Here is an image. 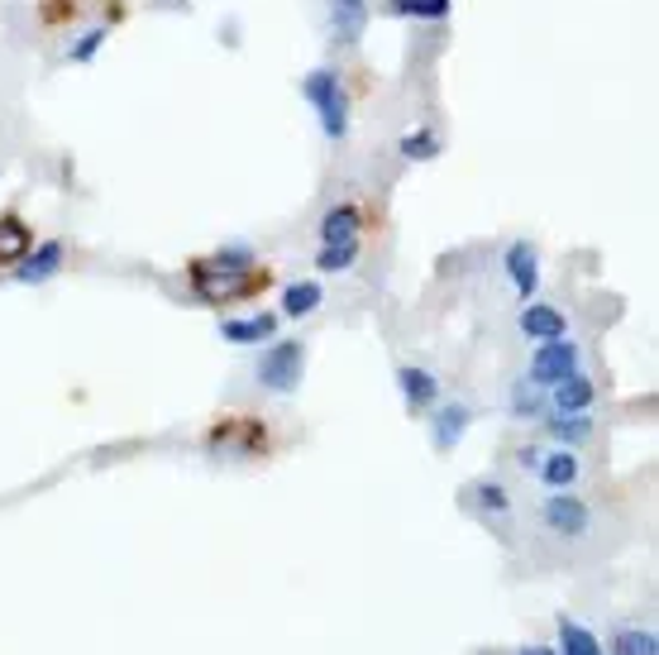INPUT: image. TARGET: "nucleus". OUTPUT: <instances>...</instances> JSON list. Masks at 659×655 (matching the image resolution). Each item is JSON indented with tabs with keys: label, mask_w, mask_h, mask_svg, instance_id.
<instances>
[{
	"label": "nucleus",
	"mask_w": 659,
	"mask_h": 655,
	"mask_svg": "<svg viewBox=\"0 0 659 655\" xmlns=\"http://www.w3.org/2000/svg\"><path fill=\"white\" fill-rule=\"evenodd\" d=\"M550 393V407L555 411H588L592 403H598V388H592V378L578 369V374H569V378H559L555 388H545Z\"/></svg>",
	"instance_id": "obj_13"
},
{
	"label": "nucleus",
	"mask_w": 659,
	"mask_h": 655,
	"mask_svg": "<svg viewBox=\"0 0 659 655\" xmlns=\"http://www.w3.org/2000/svg\"><path fill=\"white\" fill-rule=\"evenodd\" d=\"M540 393H545V388H536V383H530V378H521L517 388H511V411H517L521 421L540 417V411H545V397H540Z\"/></svg>",
	"instance_id": "obj_26"
},
{
	"label": "nucleus",
	"mask_w": 659,
	"mask_h": 655,
	"mask_svg": "<svg viewBox=\"0 0 659 655\" xmlns=\"http://www.w3.org/2000/svg\"><path fill=\"white\" fill-rule=\"evenodd\" d=\"M469 498H473L478 513H488V517H507V513H511V493H507V484H497V478H483V484H473Z\"/></svg>",
	"instance_id": "obj_21"
},
{
	"label": "nucleus",
	"mask_w": 659,
	"mask_h": 655,
	"mask_svg": "<svg viewBox=\"0 0 659 655\" xmlns=\"http://www.w3.org/2000/svg\"><path fill=\"white\" fill-rule=\"evenodd\" d=\"M353 259H359V239H349V245H320L316 268L320 274H345V268H353Z\"/></svg>",
	"instance_id": "obj_25"
},
{
	"label": "nucleus",
	"mask_w": 659,
	"mask_h": 655,
	"mask_svg": "<svg viewBox=\"0 0 659 655\" xmlns=\"http://www.w3.org/2000/svg\"><path fill=\"white\" fill-rule=\"evenodd\" d=\"M211 450H239V455H259L268 445V426L253 417H220L211 426Z\"/></svg>",
	"instance_id": "obj_6"
},
{
	"label": "nucleus",
	"mask_w": 659,
	"mask_h": 655,
	"mask_svg": "<svg viewBox=\"0 0 659 655\" xmlns=\"http://www.w3.org/2000/svg\"><path fill=\"white\" fill-rule=\"evenodd\" d=\"M502 264H507V278H511V287H517V297L521 301L536 297V287H540V254H536V245H530V239H511Z\"/></svg>",
	"instance_id": "obj_7"
},
{
	"label": "nucleus",
	"mask_w": 659,
	"mask_h": 655,
	"mask_svg": "<svg viewBox=\"0 0 659 655\" xmlns=\"http://www.w3.org/2000/svg\"><path fill=\"white\" fill-rule=\"evenodd\" d=\"M540 478L545 488H573L578 484V474H583V459H578V450H569V445H555V450H540L536 459V469H530Z\"/></svg>",
	"instance_id": "obj_8"
},
{
	"label": "nucleus",
	"mask_w": 659,
	"mask_h": 655,
	"mask_svg": "<svg viewBox=\"0 0 659 655\" xmlns=\"http://www.w3.org/2000/svg\"><path fill=\"white\" fill-rule=\"evenodd\" d=\"M320 301H326V292H320V282H292V287H287V292H282V316H292V321H301V316H311L316 307H320Z\"/></svg>",
	"instance_id": "obj_20"
},
{
	"label": "nucleus",
	"mask_w": 659,
	"mask_h": 655,
	"mask_svg": "<svg viewBox=\"0 0 659 655\" xmlns=\"http://www.w3.org/2000/svg\"><path fill=\"white\" fill-rule=\"evenodd\" d=\"M330 29L335 43H359L368 29V0H330Z\"/></svg>",
	"instance_id": "obj_15"
},
{
	"label": "nucleus",
	"mask_w": 659,
	"mask_h": 655,
	"mask_svg": "<svg viewBox=\"0 0 659 655\" xmlns=\"http://www.w3.org/2000/svg\"><path fill=\"white\" fill-rule=\"evenodd\" d=\"M363 235V220H359V206L353 201H340L330 206L326 220H320V245H349V239Z\"/></svg>",
	"instance_id": "obj_16"
},
{
	"label": "nucleus",
	"mask_w": 659,
	"mask_h": 655,
	"mask_svg": "<svg viewBox=\"0 0 659 655\" xmlns=\"http://www.w3.org/2000/svg\"><path fill=\"white\" fill-rule=\"evenodd\" d=\"M187 278H191V292H197L206 307H234V301L263 297L278 274H272L268 264L253 259L244 245H234V249L206 254V259H191Z\"/></svg>",
	"instance_id": "obj_1"
},
{
	"label": "nucleus",
	"mask_w": 659,
	"mask_h": 655,
	"mask_svg": "<svg viewBox=\"0 0 659 655\" xmlns=\"http://www.w3.org/2000/svg\"><path fill=\"white\" fill-rule=\"evenodd\" d=\"M397 383H401V397H407V411H430L440 403V378L430 369H416V364H401L397 369Z\"/></svg>",
	"instance_id": "obj_10"
},
{
	"label": "nucleus",
	"mask_w": 659,
	"mask_h": 655,
	"mask_svg": "<svg viewBox=\"0 0 659 655\" xmlns=\"http://www.w3.org/2000/svg\"><path fill=\"white\" fill-rule=\"evenodd\" d=\"M550 436H555L559 445H569V450H578V445L592 436V417H588V411H555Z\"/></svg>",
	"instance_id": "obj_19"
},
{
	"label": "nucleus",
	"mask_w": 659,
	"mask_h": 655,
	"mask_svg": "<svg viewBox=\"0 0 659 655\" xmlns=\"http://www.w3.org/2000/svg\"><path fill=\"white\" fill-rule=\"evenodd\" d=\"M517 655H559L555 646H526V651H517Z\"/></svg>",
	"instance_id": "obj_28"
},
{
	"label": "nucleus",
	"mask_w": 659,
	"mask_h": 655,
	"mask_svg": "<svg viewBox=\"0 0 659 655\" xmlns=\"http://www.w3.org/2000/svg\"><path fill=\"white\" fill-rule=\"evenodd\" d=\"M517 330L526 335V340H559V335H569V321L559 307H545V301H526L521 316H517Z\"/></svg>",
	"instance_id": "obj_9"
},
{
	"label": "nucleus",
	"mask_w": 659,
	"mask_h": 655,
	"mask_svg": "<svg viewBox=\"0 0 659 655\" xmlns=\"http://www.w3.org/2000/svg\"><path fill=\"white\" fill-rule=\"evenodd\" d=\"M612 655H659V642L650 627H621L612 636Z\"/></svg>",
	"instance_id": "obj_23"
},
{
	"label": "nucleus",
	"mask_w": 659,
	"mask_h": 655,
	"mask_svg": "<svg viewBox=\"0 0 659 655\" xmlns=\"http://www.w3.org/2000/svg\"><path fill=\"white\" fill-rule=\"evenodd\" d=\"M34 249V230L20 211H0V268H20V259Z\"/></svg>",
	"instance_id": "obj_11"
},
{
	"label": "nucleus",
	"mask_w": 659,
	"mask_h": 655,
	"mask_svg": "<svg viewBox=\"0 0 659 655\" xmlns=\"http://www.w3.org/2000/svg\"><path fill=\"white\" fill-rule=\"evenodd\" d=\"M469 421H473V411L463 407V403H445L436 411V421H430V440H436V450L440 455L455 450V445L463 440V430H469Z\"/></svg>",
	"instance_id": "obj_14"
},
{
	"label": "nucleus",
	"mask_w": 659,
	"mask_h": 655,
	"mask_svg": "<svg viewBox=\"0 0 659 655\" xmlns=\"http://www.w3.org/2000/svg\"><path fill=\"white\" fill-rule=\"evenodd\" d=\"M559 655H602V642L583 627V622L559 617Z\"/></svg>",
	"instance_id": "obj_18"
},
{
	"label": "nucleus",
	"mask_w": 659,
	"mask_h": 655,
	"mask_svg": "<svg viewBox=\"0 0 659 655\" xmlns=\"http://www.w3.org/2000/svg\"><path fill=\"white\" fill-rule=\"evenodd\" d=\"M220 335L230 345H263V340L278 335V316L259 311V316H239V321H220Z\"/></svg>",
	"instance_id": "obj_17"
},
{
	"label": "nucleus",
	"mask_w": 659,
	"mask_h": 655,
	"mask_svg": "<svg viewBox=\"0 0 659 655\" xmlns=\"http://www.w3.org/2000/svg\"><path fill=\"white\" fill-rule=\"evenodd\" d=\"M440 153V135L436 130H411V135H401V158H411V163H430V158Z\"/></svg>",
	"instance_id": "obj_24"
},
{
	"label": "nucleus",
	"mask_w": 659,
	"mask_h": 655,
	"mask_svg": "<svg viewBox=\"0 0 659 655\" xmlns=\"http://www.w3.org/2000/svg\"><path fill=\"white\" fill-rule=\"evenodd\" d=\"M301 364H307V345L301 340H272L259 355V383L268 393H297L301 383Z\"/></svg>",
	"instance_id": "obj_3"
},
{
	"label": "nucleus",
	"mask_w": 659,
	"mask_h": 655,
	"mask_svg": "<svg viewBox=\"0 0 659 655\" xmlns=\"http://www.w3.org/2000/svg\"><path fill=\"white\" fill-rule=\"evenodd\" d=\"M455 10V0H388V14L401 20H445Z\"/></svg>",
	"instance_id": "obj_22"
},
{
	"label": "nucleus",
	"mask_w": 659,
	"mask_h": 655,
	"mask_svg": "<svg viewBox=\"0 0 659 655\" xmlns=\"http://www.w3.org/2000/svg\"><path fill=\"white\" fill-rule=\"evenodd\" d=\"M62 254H68V249H62V239H43V245H34L20 259L14 278H20V282H48L62 268Z\"/></svg>",
	"instance_id": "obj_12"
},
{
	"label": "nucleus",
	"mask_w": 659,
	"mask_h": 655,
	"mask_svg": "<svg viewBox=\"0 0 659 655\" xmlns=\"http://www.w3.org/2000/svg\"><path fill=\"white\" fill-rule=\"evenodd\" d=\"M301 96L316 106V116H320V130H326V139L340 143L349 135V96L340 87V72H330V68H316L307 82H301Z\"/></svg>",
	"instance_id": "obj_2"
},
{
	"label": "nucleus",
	"mask_w": 659,
	"mask_h": 655,
	"mask_svg": "<svg viewBox=\"0 0 659 655\" xmlns=\"http://www.w3.org/2000/svg\"><path fill=\"white\" fill-rule=\"evenodd\" d=\"M578 364H583V349H578L569 335H559V340H540V349L530 355V383L536 388H555L559 378H569L578 374Z\"/></svg>",
	"instance_id": "obj_4"
},
{
	"label": "nucleus",
	"mask_w": 659,
	"mask_h": 655,
	"mask_svg": "<svg viewBox=\"0 0 659 655\" xmlns=\"http://www.w3.org/2000/svg\"><path fill=\"white\" fill-rule=\"evenodd\" d=\"M540 522L550 536L578 540V536H588L592 513H588L583 498H573V488H555V498H545V507H540Z\"/></svg>",
	"instance_id": "obj_5"
},
{
	"label": "nucleus",
	"mask_w": 659,
	"mask_h": 655,
	"mask_svg": "<svg viewBox=\"0 0 659 655\" xmlns=\"http://www.w3.org/2000/svg\"><path fill=\"white\" fill-rule=\"evenodd\" d=\"M106 39H110V24H91L82 39H77L72 48H68V62H91L96 53L106 48Z\"/></svg>",
	"instance_id": "obj_27"
}]
</instances>
